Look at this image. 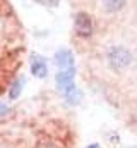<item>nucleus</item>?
<instances>
[{
  "instance_id": "nucleus-4",
  "label": "nucleus",
  "mask_w": 137,
  "mask_h": 148,
  "mask_svg": "<svg viewBox=\"0 0 137 148\" xmlns=\"http://www.w3.org/2000/svg\"><path fill=\"white\" fill-rule=\"evenodd\" d=\"M31 73L36 77H45L48 74V66H46V60L39 55H33V60H31Z\"/></svg>"
},
{
  "instance_id": "nucleus-7",
  "label": "nucleus",
  "mask_w": 137,
  "mask_h": 148,
  "mask_svg": "<svg viewBox=\"0 0 137 148\" xmlns=\"http://www.w3.org/2000/svg\"><path fill=\"white\" fill-rule=\"evenodd\" d=\"M7 112H9V107H7L5 103H0V117H2V115H5Z\"/></svg>"
},
{
  "instance_id": "nucleus-3",
  "label": "nucleus",
  "mask_w": 137,
  "mask_h": 148,
  "mask_svg": "<svg viewBox=\"0 0 137 148\" xmlns=\"http://www.w3.org/2000/svg\"><path fill=\"white\" fill-rule=\"evenodd\" d=\"M55 64L58 66L60 71H64V69H72V67H74V55H72V52L67 50V48L58 50V52L55 53Z\"/></svg>"
},
{
  "instance_id": "nucleus-6",
  "label": "nucleus",
  "mask_w": 137,
  "mask_h": 148,
  "mask_svg": "<svg viewBox=\"0 0 137 148\" xmlns=\"http://www.w3.org/2000/svg\"><path fill=\"white\" fill-rule=\"evenodd\" d=\"M22 86H24V79H17V81L12 84V88L9 90V98H10V100L17 98V97L21 95V91H22Z\"/></svg>"
},
{
  "instance_id": "nucleus-5",
  "label": "nucleus",
  "mask_w": 137,
  "mask_h": 148,
  "mask_svg": "<svg viewBox=\"0 0 137 148\" xmlns=\"http://www.w3.org/2000/svg\"><path fill=\"white\" fill-rule=\"evenodd\" d=\"M101 2H103V7L108 12H118L125 5V0H101Z\"/></svg>"
},
{
  "instance_id": "nucleus-2",
  "label": "nucleus",
  "mask_w": 137,
  "mask_h": 148,
  "mask_svg": "<svg viewBox=\"0 0 137 148\" xmlns=\"http://www.w3.org/2000/svg\"><path fill=\"white\" fill-rule=\"evenodd\" d=\"M74 28H75V33L82 38H87L93 35V19L89 17V14L86 12H79L75 16V21H74Z\"/></svg>"
},
{
  "instance_id": "nucleus-9",
  "label": "nucleus",
  "mask_w": 137,
  "mask_h": 148,
  "mask_svg": "<svg viewBox=\"0 0 137 148\" xmlns=\"http://www.w3.org/2000/svg\"><path fill=\"white\" fill-rule=\"evenodd\" d=\"M136 121H137V119H136Z\"/></svg>"
},
{
  "instance_id": "nucleus-8",
  "label": "nucleus",
  "mask_w": 137,
  "mask_h": 148,
  "mask_svg": "<svg viewBox=\"0 0 137 148\" xmlns=\"http://www.w3.org/2000/svg\"><path fill=\"white\" fill-rule=\"evenodd\" d=\"M87 148H101V147H100L98 143H93V145H89V147H87Z\"/></svg>"
},
{
  "instance_id": "nucleus-1",
  "label": "nucleus",
  "mask_w": 137,
  "mask_h": 148,
  "mask_svg": "<svg viewBox=\"0 0 137 148\" xmlns=\"http://www.w3.org/2000/svg\"><path fill=\"white\" fill-rule=\"evenodd\" d=\"M106 60L108 66L113 71H125L129 66H132L134 62V55L127 47L122 45H113L108 52H106Z\"/></svg>"
}]
</instances>
